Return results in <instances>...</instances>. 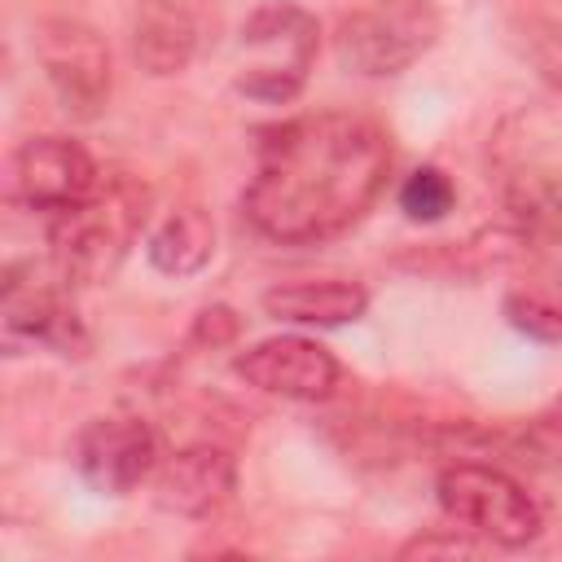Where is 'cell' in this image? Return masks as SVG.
<instances>
[{"mask_svg": "<svg viewBox=\"0 0 562 562\" xmlns=\"http://www.w3.org/2000/svg\"><path fill=\"white\" fill-rule=\"evenodd\" d=\"M13 184H18V198L31 211L57 215V211L83 202L101 184V171H97L92 154L79 140H70V136H31L13 158Z\"/></svg>", "mask_w": 562, "mask_h": 562, "instance_id": "obj_10", "label": "cell"}, {"mask_svg": "<svg viewBox=\"0 0 562 562\" xmlns=\"http://www.w3.org/2000/svg\"><path fill=\"white\" fill-rule=\"evenodd\" d=\"M522 57L536 66V75L562 97V22L558 18H527L518 26Z\"/></svg>", "mask_w": 562, "mask_h": 562, "instance_id": "obj_17", "label": "cell"}, {"mask_svg": "<svg viewBox=\"0 0 562 562\" xmlns=\"http://www.w3.org/2000/svg\"><path fill=\"white\" fill-rule=\"evenodd\" d=\"M0 325H4V351H57V356H88V329L79 312L66 303L57 285L44 281H22L18 268L4 272V303H0Z\"/></svg>", "mask_w": 562, "mask_h": 562, "instance_id": "obj_8", "label": "cell"}, {"mask_svg": "<svg viewBox=\"0 0 562 562\" xmlns=\"http://www.w3.org/2000/svg\"><path fill=\"white\" fill-rule=\"evenodd\" d=\"M457 206V184L443 167H417L400 184V211L413 224H439Z\"/></svg>", "mask_w": 562, "mask_h": 562, "instance_id": "obj_16", "label": "cell"}, {"mask_svg": "<svg viewBox=\"0 0 562 562\" xmlns=\"http://www.w3.org/2000/svg\"><path fill=\"white\" fill-rule=\"evenodd\" d=\"M321 48L316 18L294 0L259 4L237 31V75L233 88L263 105H285L303 92Z\"/></svg>", "mask_w": 562, "mask_h": 562, "instance_id": "obj_3", "label": "cell"}, {"mask_svg": "<svg viewBox=\"0 0 562 562\" xmlns=\"http://www.w3.org/2000/svg\"><path fill=\"white\" fill-rule=\"evenodd\" d=\"M79 479L101 496H127L158 470V435L132 413H105L79 426L70 443Z\"/></svg>", "mask_w": 562, "mask_h": 562, "instance_id": "obj_6", "label": "cell"}, {"mask_svg": "<svg viewBox=\"0 0 562 562\" xmlns=\"http://www.w3.org/2000/svg\"><path fill=\"white\" fill-rule=\"evenodd\" d=\"M145 224V189L132 180L97 184L83 202L48 215V250L70 285H97L114 277Z\"/></svg>", "mask_w": 562, "mask_h": 562, "instance_id": "obj_2", "label": "cell"}, {"mask_svg": "<svg viewBox=\"0 0 562 562\" xmlns=\"http://www.w3.org/2000/svg\"><path fill=\"white\" fill-rule=\"evenodd\" d=\"M233 373L246 386H255L263 395H281V400H325L338 386L334 351H325L316 338H303V334L263 338V342L237 351Z\"/></svg>", "mask_w": 562, "mask_h": 562, "instance_id": "obj_9", "label": "cell"}, {"mask_svg": "<svg viewBox=\"0 0 562 562\" xmlns=\"http://www.w3.org/2000/svg\"><path fill=\"white\" fill-rule=\"evenodd\" d=\"M145 255L158 272L167 277H193L211 263L215 255V220L202 206H176L167 220L149 233Z\"/></svg>", "mask_w": 562, "mask_h": 562, "instance_id": "obj_15", "label": "cell"}, {"mask_svg": "<svg viewBox=\"0 0 562 562\" xmlns=\"http://www.w3.org/2000/svg\"><path fill=\"white\" fill-rule=\"evenodd\" d=\"M198 26L180 0H140L132 18V53L149 75H180L193 61Z\"/></svg>", "mask_w": 562, "mask_h": 562, "instance_id": "obj_13", "label": "cell"}, {"mask_svg": "<svg viewBox=\"0 0 562 562\" xmlns=\"http://www.w3.org/2000/svg\"><path fill=\"white\" fill-rule=\"evenodd\" d=\"M386 171L391 140L373 119L342 110L299 114L259 132L241 211L281 246H312L347 233L382 193Z\"/></svg>", "mask_w": 562, "mask_h": 562, "instance_id": "obj_1", "label": "cell"}, {"mask_svg": "<svg viewBox=\"0 0 562 562\" xmlns=\"http://www.w3.org/2000/svg\"><path fill=\"white\" fill-rule=\"evenodd\" d=\"M505 215L527 241L562 237V167L527 162L505 180Z\"/></svg>", "mask_w": 562, "mask_h": 562, "instance_id": "obj_14", "label": "cell"}, {"mask_svg": "<svg viewBox=\"0 0 562 562\" xmlns=\"http://www.w3.org/2000/svg\"><path fill=\"white\" fill-rule=\"evenodd\" d=\"M435 501L461 531H470L496 549H527L544 527L536 496L518 479H509L505 470L483 465V461L443 465L435 479Z\"/></svg>", "mask_w": 562, "mask_h": 562, "instance_id": "obj_4", "label": "cell"}, {"mask_svg": "<svg viewBox=\"0 0 562 562\" xmlns=\"http://www.w3.org/2000/svg\"><path fill=\"white\" fill-rule=\"evenodd\" d=\"M417 553H422V558H430V553H479V544L457 540V536H452V540H430V536H426V540H408V544L400 549V558H417Z\"/></svg>", "mask_w": 562, "mask_h": 562, "instance_id": "obj_19", "label": "cell"}, {"mask_svg": "<svg viewBox=\"0 0 562 562\" xmlns=\"http://www.w3.org/2000/svg\"><path fill=\"white\" fill-rule=\"evenodd\" d=\"M237 492V461L220 443H189L158 461L154 501L180 518H211Z\"/></svg>", "mask_w": 562, "mask_h": 562, "instance_id": "obj_11", "label": "cell"}, {"mask_svg": "<svg viewBox=\"0 0 562 562\" xmlns=\"http://www.w3.org/2000/svg\"><path fill=\"white\" fill-rule=\"evenodd\" d=\"M263 312L290 325H316V329H334V325H351L364 316L369 307V290L360 281L347 277H325V281H281L272 290H263Z\"/></svg>", "mask_w": 562, "mask_h": 562, "instance_id": "obj_12", "label": "cell"}, {"mask_svg": "<svg viewBox=\"0 0 562 562\" xmlns=\"http://www.w3.org/2000/svg\"><path fill=\"white\" fill-rule=\"evenodd\" d=\"M443 31L435 0H373L338 22V57L356 75L391 79L422 61Z\"/></svg>", "mask_w": 562, "mask_h": 562, "instance_id": "obj_5", "label": "cell"}, {"mask_svg": "<svg viewBox=\"0 0 562 562\" xmlns=\"http://www.w3.org/2000/svg\"><path fill=\"white\" fill-rule=\"evenodd\" d=\"M35 57L70 114H101V105L110 101V48L92 26L75 18H44L35 26Z\"/></svg>", "mask_w": 562, "mask_h": 562, "instance_id": "obj_7", "label": "cell"}, {"mask_svg": "<svg viewBox=\"0 0 562 562\" xmlns=\"http://www.w3.org/2000/svg\"><path fill=\"white\" fill-rule=\"evenodd\" d=\"M505 321L536 342H562V307L540 294H522V290L505 294Z\"/></svg>", "mask_w": 562, "mask_h": 562, "instance_id": "obj_18", "label": "cell"}]
</instances>
